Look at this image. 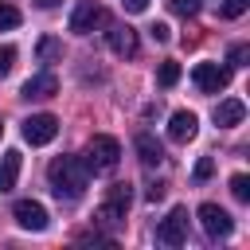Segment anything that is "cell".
<instances>
[{
    "label": "cell",
    "instance_id": "cell-1",
    "mask_svg": "<svg viewBox=\"0 0 250 250\" xmlns=\"http://www.w3.org/2000/svg\"><path fill=\"white\" fill-rule=\"evenodd\" d=\"M47 180L55 188L59 199H78L86 191V180H90V168L78 160V156H55L47 164Z\"/></svg>",
    "mask_w": 250,
    "mask_h": 250
},
{
    "label": "cell",
    "instance_id": "cell-2",
    "mask_svg": "<svg viewBox=\"0 0 250 250\" xmlns=\"http://www.w3.org/2000/svg\"><path fill=\"white\" fill-rule=\"evenodd\" d=\"M117 160H121V145H117V137L98 133V137H90V141H86L82 164H86L90 172H113V168H117Z\"/></svg>",
    "mask_w": 250,
    "mask_h": 250
},
{
    "label": "cell",
    "instance_id": "cell-3",
    "mask_svg": "<svg viewBox=\"0 0 250 250\" xmlns=\"http://www.w3.org/2000/svg\"><path fill=\"white\" fill-rule=\"evenodd\" d=\"M129 203H133L129 184H109V188H105V199H102V207H98V219L113 227V223H121V219H125Z\"/></svg>",
    "mask_w": 250,
    "mask_h": 250
},
{
    "label": "cell",
    "instance_id": "cell-4",
    "mask_svg": "<svg viewBox=\"0 0 250 250\" xmlns=\"http://www.w3.org/2000/svg\"><path fill=\"white\" fill-rule=\"evenodd\" d=\"M156 242H160V246H184V242H188V207H172L168 219H160Z\"/></svg>",
    "mask_w": 250,
    "mask_h": 250
},
{
    "label": "cell",
    "instance_id": "cell-5",
    "mask_svg": "<svg viewBox=\"0 0 250 250\" xmlns=\"http://www.w3.org/2000/svg\"><path fill=\"white\" fill-rule=\"evenodd\" d=\"M199 227H203V234H207V238H230L234 219H230L219 203H203V207H199Z\"/></svg>",
    "mask_w": 250,
    "mask_h": 250
},
{
    "label": "cell",
    "instance_id": "cell-6",
    "mask_svg": "<svg viewBox=\"0 0 250 250\" xmlns=\"http://www.w3.org/2000/svg\"><path fill=\"white\" fill-rule=\"evenodd\" d=\"M191 82H195L203 94H219V90H227V82H230V70H227V66H219V62H195V70H191Z\"/></svg>",
    "mask_w": 250,
    "mask_h": 250
},
{
    "label": "cell",
    "instance_id": "cell-7",
    "mask_svg": "<svg viewBox=\"0 0 250 250\" xmlns=\"http://www.w3.org/2000/svg\"><path fill=\"white\" fill-rule=\"evenodd\" d=\"M55 137H59L55 113H31V117L23 121V141H27V145H51Z\"/></svg>",
    "mask_w": 250,
    "mask_h": 250
},
{
    "label": "cell",
    "instance_id": "cell-8",
    "mask_svg": "<svg viewBox=\"0 0 250 250\" xmlns=\"http://www.w3.org/2000/svg\"><path fill=\"white\" fill-rule=\"evenodd\" d=\"M98 23H105L102 4H98V0H78L74 12H70V31H74V35H90Z\"/></svg>",
    "mask_w": 250,
    "mask_h": 250
},
{
    "label": "cell",
    "instance_id": "cell-9",
    "mask_svg": "<svg viewBox=\"0 0 250 250\" xmlns=\"http://www.w3.org/2000/svg\"><path fill=\"white\" fill-rule=\"evenodd\" d=\"M12 215H16V223L23 230H47V207L39 199H16Z\"/></svg>",
    "mask_w": 250,
    "mask_h": 250
},
{
    "label": "cell",
    "instance_id": "cell-10",
    "mask_svg": "<svg viewBox=\"0 0 250 250\" xmlns=\"http://www.w3.org/2000/svg\"><path fill=\"white\" fill-rule=\"evenodd\" d=\"M105 39H109V51H113V55H121V59H133V55H137V47H141V43H137V31H133L129 23L109 27V31H105Z\"/></svg>",
    "mask_w": 250,
    "mask_h": 250
},
{
    "label": "cell",
    "instance_id": "cell-11",
    "mask_svg": "<svg viewBox=\"0 0 250 250\" xmlns=\"http://www.w3.org/2000/svg\"><path fill=\"white\" fill-rule=\"evenodd\" d=\"M195 129H199V121H195L191 109H176L172 121H168V137H172L176 145H188V141L195 137Z\"/></svg>",
    "mask_w": 250,
    "mask_h": 250
},
{
    "label": "cell",
    "instance_id": "cell-12",
    "mask_svg": "<svg viewBox=\"0 0 250 250\" xmlns=\"http://www.w3.org/2000/svg\"><path fill=\"white\" fill-rule=\"evenodd\" d=\"M20 94H23L27 102H31V98H55V94H59V78H55L51 70H43V74H35V78H27Z\"/></svg>",
    "mask_w": 250,
    "mask_h": 250
},
{
    "label": "cell",
    "instance_id": "cell-13",
    "mask_svg": "<svg viewBox=\"0 0 250 250\" xmlns=\"http://www.w3.org/2000/svg\"><path fill=\"white\" fill-rule=\"evenodd\" d=\"M133 145H137V156H141V164H145V168H156V164L164 160V148H160V141H156L152 133H137V141H133Z\"/></svg>",
    "mask_w": 250,
    "mask_h": 250
},
{
    "label": "cell",
    "instance_id": "cell-14",
    "mask_svg": "<svg viewBox=\"0 0 250 250\" xmlns=\"http://www.w3.org/2000/svg\"><path fill=\"white\" fill-rule=\"evenodd\" d=\"M20 152L16 148H8L4 156H0V195H8L12 188H16V180H20Z\"/></svg>",
    "mask_w": 250,
    "mask_h": 250
},
{
    "label": "cell",
    "instance_id": "cell-15",
    "mask_svg": "<svg viewBox=\"0 0 250 250\" xmlns=\"http://www.w3.org/2000/svg\"><path fill=\"white\" fill-rule=\"evenodd\" d=\"M242 117H246V105H242L238 98H227V102L215 105V125H223V129H227V125H238Z\"/></svg>",
    "mask_w": 250,
    "mask_h": 250
},
{
    "label": "cell",
    "instance_id": "cell-16",
    "mask_svg": "<svg viewBox=\"0 0 250 250\" xmlns=\"http://www.w3.org/2000/svg\"><path fill=\"white\" fill-rule=\"evenodd\" d=\"M156 82H160L164 90H172V86L180 82V62H172V59H164V62H160V70H156Z\"/></svg>",
    "mask_w": 250,
    "mask_h": 250
},
{
    "label": "cell",
    "instance_id": "cell-17",
    "mask_svg": "<svg viewBox=\"0 0 250 250\" xmlns=\"http://www.w3.org/2000/svg\"><path fill=\"white\" fill-rule=\"evenodd\" d=\"M35 51H39V59H43V62H55V59H59V55H62V43H59V39H55V35H43V39H39V47H35Z\"/></svg>",
    "mask_w": 250,
    "mask_h": 250
},
{
    "label": "cell",
    "instance_id": "cell-18",
    "mask_svg": "<svg viewBox=\"0 0 250 250\" xmlns=\"http://www.w3.org/2000/svg\"><path fill=\"white\" fill-rule=\"evenodd\" d=\"M230 195L238 199V203H250V176H230Z\"/></svg>",
    "mask_w": 250,
    "mask_h": 250
},
{
    "label": "cell",
    "instance_id": "cell-19",
    "mask_svg": "<svg viewBox=\"0 0 250 250\" xmlns=\"http://www.w3.org/2000/svg\"><path fill=\"white\" fill-rule=\"evenodd\" d=\"M12 27H20V8L0 0V31H12Z\"/></svg>",
    "mask_w": 250,
    "mask_h": 250
},
{
    "label": "cell",
    "instance_id": "cell-20",
    "mask_svg": "<svg viewBox=\"0 0 250 250\" xmlns=\"http://www.w3.org/2000/svg\"><path fill=\"white\" fill-rule=\"evenodd\" d=\"M250 8V0H223V8H219V16L223 20H238L242 12Z\"/></svg>",
    "mask_w": 250,
    "mask_h": 250
},
{
    "label": "cell",
    "instance_id": "cell-21",
    "mask_svg": "<svg viewBox=\"0 0 250 250\" xmlns=\"http://www.w3.org/2000/svg\"><path fill=\"white\" fill-rule=\"evenodd\" d=\"M168 8H172L176 16H195V12H199V0H168Z\"/></svg>",
    "mask_w": 250,
    "mask_h": 250
},
{
    "label": "cell",
    "instance_id": "cell-22",
    "mask_svg": "<svg viewBox=\"0 0 250 250\" xmlns=\"http://www.w3.org/2000/svg\"><path fill=\"white\" fill-rule=\"evenodd\" d=\"M12 66H16V47H8V43H4V47H0V78H4Z\"/></svg>",
    "mask_w": 250,
    "mask_h": 250
},
{
    "label": "cell",
    "instance_id": "cell-23",
    "mask_svg": "<svg viewBox=\"0 0 250 250\" xmlns=\"http://www.w3.org/2000/svg\"><path fill=\"white\" fill-rule=\"evenodd\" d=\"M246 59H250V47L246 43H234L230 47V66H246Z\"/></svg>",
    "mask_w": 250,
    "mask_h": 250
},
{
    "label": "cell",
    "instance_id": "cell-24",
    "mask_svg": "<svg viewBox=\"0 0 250 250\" xmlns=\"http://www.w3.org/2000/svg\"><path fill=\"white\" fill-rule=\"evenodd\" d=\"M211 172H215V160H211V156H203V160L195 164V184H203V180H211Z\"/></svg>",
    "mask_w": 250,
    "mask_h": 250
},
{
    "label": "cell",
    "instance_id": "cell-25",
    "mask_svg": "<svg viewBox=\"0 0 250 250\" xmlns=\"http://www.w3.org/2000/svg\"><path fill=\"white\" fill-rule=\"evenodd\" d=\"M152 39H156V43H168V39H172V27H168V23H152Z\"/></svg>",
    "mask_w": 250,
    "mask_h": 250
},
{
    "label": "cell",
    "instance_id": "cell-26",
    "mask_svg": "<svg viewBox=\"0 0 250 250\" xmlns=\"http://www.w3.org/2000/svg\"><path fill=\"white\" fill-rule=\"evenodd\" d=\"M145 199L148 203H156V199H164V184L156 180V184H148V191H145Z\"/></svg>",
    "mask_w": 250,
    "mask_h": 250
},
{
    "label": "cell",
    "instance_id": "cell-27",
    "mask_svg": "<svg viewBox=\"0 0 250 250\" xmlns=\"http://www.w3.org/2000/svg\"><path fill=\"white\" fill-rule=\"evenodd\" d=\"M121 8H125V12H145L148 0H121Z\"/></svg>",
    "mask_w": 250,
    "mask_h": 250
},
{
    "label": "cell",
    "instance_id": "cell-28",
    "mask_svg": "<svg viewBox=\"0 0 250 250\" xmlns=\"http://www.w3.org/2000/svg\"><path fill=\"white\" fill-rule=\"evenodd\" d=\"M39 8H55V4H62V0H35Z\"/></svg>",
    "mask_w": 250,
    "mask_h": 250
},
{
    "label": "cell",
    "instance_id": "cell-29",
    "mask_svg": "<svg viewBox=\"0 0 250 250\" xmlns=\"http://www.w3.org/2000/svg\"><path fill=\"white\" fill-rule=\"evenodd\" d=\"M0 137H4V125H0Z\"/></svg>",
    "mask_w": 250,
    "mask_h": 250
}]
</instances>
